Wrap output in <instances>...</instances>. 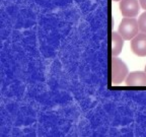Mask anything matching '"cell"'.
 Instances as JSON below:
<instances>
[{
    "label": "cell",
    "mask_w": 146,
    "mask_h": 137,
    "mask_svg": "<svg viewBox=\"0 0 146 137\" xmlns=\"http://www.w3.org/2000/svg\"><path fill=\"white\" fill-rule=\"evenodd\" d=\"M139 25L136 18L125 17L122 19L119 25V34L121 35L124 40H131L138 35Z\"/></svg>",
    "instance_id": "6da1fadb"
},
{
    "label": "cell",
    "mask_w": 146,
    "mask_h": 137,
    "mask_svg": "<svg viewBox=\"0 0 146 137\" xmlns=\"http://www.w3.org/2000/svg\"><path fill=\"white\" fill-rule=\"evenodd\" d=\"M139 2H140V5H141L142 8L146 10V0H139Z\"/></svg>",
    "instance_id": "ba28073f"
},
{
    "label": "cell",
    "mask_w": 146,
    "mask_h": 137,
    "mask_svg": "<svg viewBox=\"0 0 146 137\" xmlns=\"http://www.w3.org/2000/svg\"><path fill=\"white\" fill-rule=\"evenodd\" d=\"M114 1H120V0H114Z\"/></svg>",
    "instance_id": "9c48e42d"
},
{
    "label": "cell",
    "mask_w": 146,
    "mask_h": 137,
    "mask_svg": "<svg viewBox=\"0 0 146 137\" xmlns=\"http://www.w3.org/2000/svg\"><path fill=\"white\" fill-rule=\"evenodd\" d=\"M126 85L128 86H146V72L134 71L128 74L126 78Z\"/></svg>",
    "instance_id": "5b68a950"
},
{
    "label": "cell",
    "mask_w": 146,
    "mask_h": 137,
    "mask_svg": "<svg viewBox=\"0 0 146 137\" xmlns=\"http://www.w3.org/2000/svg\"><path fill=\"white\" fill-rule=\"evenodd\" d=\"M138 25H139V29L142 33L146 34V11L140 15L138 18Z\"/></svg>",
    "instance_id": "52a82bcc"
},
{
    "label": "cell",
    "mask_w": 146,
    "mask_h": 137,
    "mask_svg": "<svg viewBox=\"0 0 146 137\" xmlns=\"http://www.w3.org/2000/svg\"><path fill=\"white\" fill-rule=\"evenodd\" d=\"M145 72H146V65H145Z\"/></svg>",
    "instance_id": "30bf717a"
},
{
    "label": "cell",
    "mask_w": 146,
    "mask_h": 137,
    "mask_svg": "<svg viewBox=\"0 0 146 137\" xmlns=\"http://www.w3.org/2000/svg\"><path fill=\"white\" fill-rule=\"evenodd\" d=\"M128 75V68L126 64L116 56L112 59V82L113 84L118 85L125 80Z\"/></svg>",
    "instance_id": "7a4b0ae2"
},
{
    "label": "cell",
    "mask_w": 146,
    "mask_h": 137,
    "mask_svg": "<svg viewBox=\"0 0 146 137\" xmlns=\"http://www.w3.org/2000/svg\"><path fill=\"white\" fill-rule=\"evenodd\" d=\"M139 3L138 0H122L120 1V10L125 17H135L140 11Z\"/></svg>",
    "instance_id": "3957f363"
},
{
    "label": "cell",
    "mask_w": 146,
    "mask_h": 137,
    "mask_svg": "<svg viewBox=\"0 0 146 137\" xmlns=\"http://www.w3.org/2000/svg\"><path fill=\"white\" fill-rule=\"evenodd\" d=\"M124 47V39L119 33L114 32L112 34V53L114 56H118L122 52Z\"/></svg>",
    "instance_id": "8992f818"
},
{
    "label": "cell",
    "mask_w": 146,
    "mask_h": 137,
    "mask_svg": "<svg viewBox=\"0 0 146 137\" xmlns=\"http://www.w3.org/2000/svg\"><path fill=\"white\" fill-rule=\"evenodd\" d=\"M131 49L137 56H146V34H138L131 42Z\"/></svg>",
    "instance_id": "277c9868"
}]
</instances>
